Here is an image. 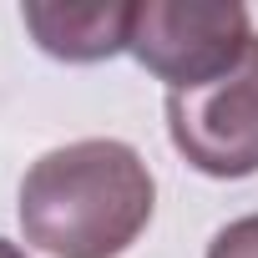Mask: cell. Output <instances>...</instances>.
I'll return each mask as SVG.
<instances>
[{
  "label": "cell",
  "mask_w": 258,
  "mask_h": 258,
  "mask_svg": "<svg viewBox=\"0 0 258 258\" xmlns=\"http://www.w3.org/2000/svg\"><path fill=\"white\" fill-rule=\"evenodd\" d=\"M132 11L137 6H56V0H26L21 6V21L26 31L36 36V46L56 61H71V66H91V61H106L116 51H126L132 41Z\"/></svg>",
  "instance_id": "obj_4"
},
{
  "label": "cell",
  "mask_w": 258,
  "mask_h": 258,
  "mask_svg": "<svg viewBox=\"0 0 258 258\" xmlns=\"http://www.w3.org/2000/svg\"><path fill=\"white\" fill-rule=\"evenodd\" d=\"M157 182L132 142L81 137L21 177V233L51 258H116L152 223Z\"/></svg>",
  "instance_id": "obj_1"
},
{
  "label": "cell",
  "mask_w": 258,
  "mask_h": 258,
  "mask_svg": "<svg viewBox=\"0 0 258 258\" xmlns=\"http://www.w3.org/2000/svg\"><path fill=\"white\" fill-rule=\"evenodd\" d=\"M208 258H258V213L233 218L228 228H218L213 243H208Z\"/></svg>",
  "instance_id": "obj_5"
},
{
  "label": "cell",
  "mask_w": 258,
  "mask_h": 258,
  "mask_svg": "<svg viewBox=\"0 0 258 258\" xmlns=\"http://www.w3.org/2000/svg\"><path fill=\"white\" fill-rule=\"evenodd\" d=\"M253 46V26L238 0H147L132 11V51L167 91L218 81Z\"/></svg>",
  "instance_id": "obj_2"
},
{
  "label": "cell",
  "mask_w": 258,
  "mask_h": 258,
  "mask_svg": "<svg viewBox=\"0 0 258 258\" xmlns=\"http://www.w3.org/2000/svg\"><path fill=\"white\" fill-rule=\"evenodd\" d=\"M0 258H26V253H21L16 243H6V238H0Z\"/></svg>",
  "instance_id": "obj_6"
},
{
  "label": "cell",
  "mask_w": 258,
  "mask_h": 258,
  "mask_svg": "<svg viewBox=\"0 0 258 258\" xmlns=\"http://www.w3.org/2000/svg\"><path fill=\"white\" fill-rule=\"evenodd\" d=\"M167 137L203 177L258 172V36L218 81L167 91Z\"/></svg>",
  "instance_id": "obj_3"
}]
</instances>
